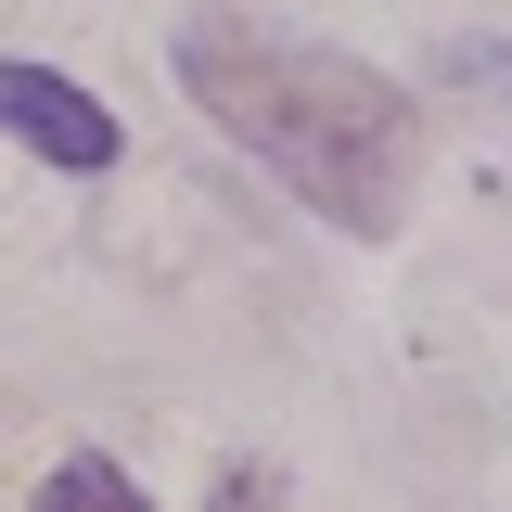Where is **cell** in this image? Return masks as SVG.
<instances>
[{"instance_id": "cell-1", "label": "cell", "mask_w": 512, "mask_h": 512, "mask_svg": "<svg viewBox=\"0 0 512 512\" xmlns=\"http://www.w3.org/2000/svg\"><path fill=\"white\" fill-rule=\"evenodd\" d=\"M180 90L244 141L256 167H282L320 218L384 231V218L410 205L423 128H410V103L384 90L372 64L320 52V39H282V26H256V13H192L180 26Z\"/></svg>"}, {"instance_id": "cell-2", "label": "cell", "mask_w": 512, "mask_h": 512, "mask_svg": "<svg viewBox=\"0 0 512 512\" xmlns=\"http://www.w3.org/2000/svg\"><path fill=\"white\" fill-rule=\"evenodd\" d=\"M0 141H26V154H52V167H116V116L77 90V77H52V64H0Z\"/></svg>"}, {"instance_id": "cell-3", "label": "cell", "mask_w": 512, "mask_h": 512, "mask_svg": "<svg viewBox=\"0 0 512 512\" xmlns=\"http://www.w3.org/2000/svg\"><path fill=\"white\" fill-rule=\"evenodd\" d=\"M39 512H154L141 487H128L103 448H77V461H52V487H39Z\"/></svg>"}, {"instance_id": "cell-4", "label": "cell", "mask_w": 512, "mask_h": 512, "mask_svg": "<svg viewBox=\"0 0 512 512\" xmlns=\"http://www.w3.org/2000/svg\"><path fill=\"white\" fill-rule=\"evenodd\" d=\"M218 512H269V474H231V487H218Z\"/></svg>"}, {"instance_id": "cell-5", "label": "cell", "mask_w": 512, "mask_h": 512, "mask_svg": "<svg viewBox=\"0 0 512 512\" xmlns=\"http://www.w3.org/2000/svg\"><path fill=\"white\" fill-rule=\"evenodd\" d=\"M487 77H500V90H512V39H500V52H487Z\"/></svg>"}]
</instances>
